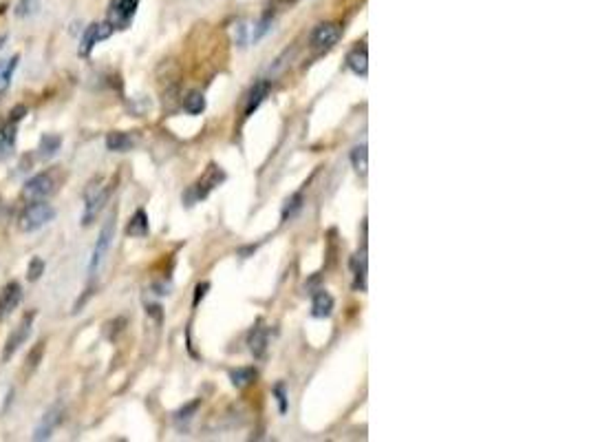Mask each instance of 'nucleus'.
<instances>
[{
  "label": "nucleus",
  "instance_id": "nucleus-2",
  "mask_svg": "<svg viewBox=\"0 0 589 442\" xmlns=\"http://www.w3.org/2000/svg\"><path fill=\"white\" fill-rule=\"evenodd\" d=\"M55 217V210L47 201H32L27 204V208L20 212L18 217V230L20 232H34L40 230Z\"/></svg>",
  "mask_w": 589,
  "mask_h": 442
},
{
  "label": "nucleus",
  "instance_id": "nucleus-20",
  "mask_svg": "<svg viewBox=\"0 0 589 442\" xmlns=\"http://www.w3.org/2000/svg\"><path fill=\"white\" fill-rule=\"evenodd\" d=\"M229 380H232V385L236 389H243L256 380V369L254 367H238L234 371H229Z\"/></svg>",
  "mask_w": 589,
  "mask_h": 442
},
{
  "label": "nucleus",
  "instance_id": "nucleus-26",
  "mask_svg": "<svg viewBox=\"0 0 589 442\" xmlns=\"http://www.w3.org/2000/svg\"><path fill=\"white\" fill-rule=\"evenodd\" d=\"M301 208H303V193H296V195H292V197H289L287 204H285V208H283V221L292 219Z\"/></svg>",
  "mask_w": 589,
  "mask_h": 442
},
{
  "label": "nucleus",
  "instance_id": "nucleus-17",
  "mask_svg": "<svg viewBox=\"0 0 589 442\" xmlns=\"http://www.w3.org/2000/svg\"><path fill=\"white\" fill-rule=\"evenodd\" d=\"M16 131H18V122H12V120L5 126H0V160L12 155L14 144H16Z\"/></svg>",
  "mask_w": 589,
  "mask_h": 442
},
{
  "label": "nucleus",
  "instance_id": "nucleus-7",
  "mask_svg": "<svg viewBox=\"0 0 589 442\" xmlns=\"http://www.w3.org/2000/svg\"><path fill=\"white\" fill-rule=\"evenodd\" d=\"M113 186H95L91 184V188L86 191V208L82 214V225L93 223V219L99 214V210L104 208V204L108 201V195H111Z\"/></svg>",
  "mask_w": 589,
  "mask_h": 442
},
{
  "label": "nucleus",
  "instance_id": "nucleus-16",
  "mask_svg": "<svg viewBox=\"0 0 589 442\" xmlns=\"http://www.w3.org/2000/svg\"><path fill=\"white\" fill-rule=\"evenodd\" d=\"M351 270H353V290H366V250L358 252L351 257Z\"/></svg>",
  "mask_w": 589,
  "mask_h": 442
},
{
  "label": "nucleus",
  "instance_id": "nucleus-29",
  "mask_svg": "<svg viewBox=\"0 0 589 442\" xmlns=\"http://www.w3.org/2000/svg\"><path fill=\"white\" fill-rule=\"evenodd\" d=\"M45 272V261L40 257H34L32 261H29V268H27V279L29 281H38L40 277H42Z\"/></svg>",
  "mask_w": 589,
  "mask_h": 442
},
{
  "label": "nucleus",
  "instance_id": "nucleus-15",
  "mask_svg": "<svg viewBox=\"0 0 589 442\" xmlns=\"http://www.w3.org/2000/svg\"><path fill=\"white\" fill-rule=\"evenodd\" d=\"M267 343H269V330L263 328V326H256L252 332H249L247 336V345H249V352L254 354V358H261L265 349H267Z\"/></svg>",
  "mask_w": 589,
  "mask_h": 442
},
{
  "label": "nucleus",
  "instance_id": "nucleus-4",
  "mask_svg": "<svg viewBox=\"0 0 589 442\" xmlns=\"http://www.w3.org/2000/svg\"><path fill=\"white\" fill-rule=\"evenodd\" d=\"M53 191H55V177L51 173H38L32 177V180H27L25 188H23V199L27 204L45 201Z\"/></svg>",
  "mask_w": 589,
  "mask_h": 442
},
{
  "label": "nucleus",
  "instance_id": "nucleus-19",
  "mask_svg": "<svg viewBox=\"0 0 589 442\" xmlns=\"http://www.w3.org/2000/svg\"><path fill=\"white\" fill-rule=\"evenodd\" d=\"M133 137L128 133H119V131H113L106 135V149L113 151V153H124L128 149H133Z\"/></svg>",
  "mask_w": 589,
  "mask_h": 442
},
{
  "label": "nucleus",
  "instance_id": "nucleus-3",
  "mask_svg": "<svg viewBox=\"0 0 589 442\" xmlns=\"http://www.w3.org/2000/svg\"><path fill=\"white\" fill-rule=\"evenodd\" d=\"M113 234H115V214H111V217L104 221L102 230H99V237L95 241L91 261H88V274H91V277H95L97 270L102 268V263L108 254V248H111V243H113Z\"/></svg>",
  "mask_w": 589,
  "mask_h": 442
},
{
  "label": "nucleus",
  "instance_id": "nucleus-28",
  "mask_svg": "<svg viewBox=\"0 0 589 442\" xmlns=\"http://www.w3.org/2000/svg\"><path fill=\"white\" fill-rule=\"evenodd\" d=\"M40 3H42V0H20L18 7H16V16H20V18L32 16L34 12L40 9Z\"/></svg>",
  "mask_w": 589,
  "mask_h": 442
},
{
  "label": "nucleus",
  "instance_id": "nucleus-22",
  "mask_svg": "<svg viewBox=\"0 0 589 442\" xmlns=\"http://www.w3.org/2000/svg\"><path fill=\"white\" fill-rule=\"evenodd\" d=\"M351 164L358 175H366L368 169V151H366V144H358L353 146L351 151Z\"/></svg>",
  "mask_w": 589,
  "mask_h": 442
},
{
  "label": "nucleus",
  "instance_id": "nucleus-18",
  "mask_svg": "<svg viewBox=\"0 0 589 442\" xmlns=\"http://www.w3.org/2000/svg\"><path fill=\"white\" fill-rule=\"evenodd\" d=\"M126 234L128 237H146L148 234V214H146V210H135V214L131 217V221H128V225H126Z\"/></svg>",
  "mask_w": 589,
  "mask_h": 442
},
{
  "label": "nucleus",
  "instance_id": "nucleus-1",
  "mask_svg": "<svg viewBox=\"0 0 589 442\" xmlns=\"http://www.w3.org/2000/svg\"><path fill=\"white\" fill-rule=\"evenodd\" d=\"M225 182V173L218 169L216 164H210L208 166V171H205V175L201 177V180L199 182H195L190 188H188L186 193H184V201H186V206H195V204H199L201 199H205L210 193H212L216 186H221Z\"/></svg>",
  "mask_w": 589,
  "mask_h": 442
},
{
  "label": "nucleus",
  "instance_id": "nucleus-31",
  "mask_svg": "<svg viewBox=\"0 0 589 442\" xmlns=\"http://www.w3.org/2000/svg\"><path fill=\"white\" fill-rule=\"evenodd\" d=\"M25 115H27V106H25V104H18V106H14V109H12V113H9V120H12V122H20Z\"/></svg>",
  "mask_w": 589,
  "mask_h": 442
},
{
  "label": "nucleus",
  "instance_id": "nucleus-5",
  "mask_svg": "<svg viewBox=\"0 0 589 442\" xmlns=\"http://www.w3.org/2000/svg\"><path fill=\"white\" fill-rule=\"evenodd\" d=\"M137 5H139V0H111L106 21L111 23L113 29H126L128 25L133 23Z\"/></svg>",
  "mask_w": 589,
  "mask_h": 442
},
{
  "label": "nucleus",
  "instance_id": "nucleus-30",
  "mask_svg": "<svg viewBox=\"0 0 589 442\" xmlns=\"http://www.w3.org/2000/svg\"><path fill=\"white\" fill-rule=\"evenodd\" d=\"M274 394H276V400H278V409H281V414H285V411H287V396H285V387H283V385H276V387H274Z\"/></svg>",
  "mask_w": 589,
  "mask_h": 442
},
{
  "label": "nucleus",
  "instance_id": "nucleus-12",
  "mask_svg": "<svg viewBox=\"0 0 589 442\" xmlns=\"http://www.w3.org/2000/svg\"><path fill=\"white\" fill-rule=\"evenodd\" d=\"M347 66L360 77L368 75V51L364 45H358L347 53Z\"/></svg>",
  "mask_w": 589,
  "mask_h": 442
},
{
  "label": "nucleus",
  "instance_id": "nucleus-25",
  "mask_svg": "<svg viewBox=\"0 0 589 442\" xmlns=\"http://www.w3.org/2000/svg\"><path fill=\"white\" fill-rule=\"evenodd\" d=\"M42 354H45V343H38V345L29 352V356H27V376H32L34 371L38 369L40 360H42Z\"/></svg>",
  "mask_w": 589,
  "mask_h": 442
},
{
  "label": "nucleus",
  "instance_id": "nucleus-11",
  "mask_svg": "<svg viewBox=\"0 0 589 442\" xmlns=\"http://www.w3.org/2000/svg\"><path fill=\"white\" fill-rule=\"evenodd\" d=\"M23 301V288L18 281H9L7 286L0 290V321H5L12 314L18 303Z\"/></svg>",
  "mask_w": 589,
  "mask_h": 442
},
{
  "label": "nucleus",
  "instance_id": "nucleus-24",
  "mask_svg": "<svg viewBox=\"0 0 589 442\" xmlns=\"http://www.w3.org/2000/svg\"><path fill=\"white\" fill-rule=\"evenodd\" d=\"M60 144H62V140H60L58 135H45L42 140H40V149L38 151L47 160V157H53L60 151Z\"/></svg>",
  "mask_w": 589,
  "mask_h": 442
},
{
  "label": "nucleus",
  "instance_id": "nucleus-8",
  "mask_svg": "<svg viewBox=\"0 0 589 442\" xmlns=\"http://www.w3.org/2000/svg\"><path fill=\"white\" fill-rule=\"evenodd\" d=\"M113 32H115V29L111 27V23H108V21L88 25L86 32H84V36H82V42H79V56L86 58L88 53L93 51V47H95L97 42H102V40H106V38H111Z\"/></svg>",
  "mask_w": 589,
  "mask_h": 442
},
{
  "label": "nucleus",
  "instance_id": "nucleus-6",
  "mask_svg": "<svg viewBox=\"0 0 589 442\" xmlns=\"http://www.w3.org/2000/svg\"><path fill=\"white\" fill-rule=\"evenodd\" d=\"M340 38H342L340 25L338 23H321L312 32V36H309V40H312V47L316 49V51H329V49H334L338 45Z\"/></svg>",
  "mask_w": 589,
  "mask_h": 442
},
{
  "label": "nucleus",
  "instance_id": "nucleus-9",
  "mask_svg": "<svg viewBox=\"0 0 589 442\" xmlns=\"http://www.w3.org/2000/svg\"><path fill=\"white\" fill-rule=\"evenodd\" d=\"M36 310H29L25 317H23V321H20V326H18V330H14L12 334H9V339H7V345H5V354H3V358L5 360H9L16 354V349L23 345V343L29 339V334H32V326H34V319H36Z\"/></svg>",
  "mask_w": 589,
  "mask_h": 442
},
{
  "label": "nucleus",
  "instance_id": "nucleus-27",
  "mask_svg": "<svg viewBox=\"0 0 589 442\" xmlns=\"http://www.w3.org/2000/svg\"><path fill=\"white\" fill-rule=\"evenodd\" d=\"M199 405H201V398H197V400H192V402H188L186 407H181V409H179L177 414H175V420L179 422V425H181V422L192 420V416L197 414Z\"/></svg>",
  "mask_w": 589,
  "mask_h": 442
},
{
  "label": "nucleus",
  "instance_id": "nucleus-23",
  "mask_svg": "<svg viewBox=\"0 0 589 442\" xmlns=\"http://www.w3.org/2000/svg\"><path fill=\"white\" fill-rule=\"evenodd\" d=\"M18 62H20V58L14 56V58H9V60L3 64V69H0V93H5L9 88V84H12V77H14V71H16Z\"/></svg>",
  "mask_w": 589,
  "mask_h": 442
},
{
  "label": "nucleus",
  "instance_id": "nucleus-34",
  "mask_svg": "<svg viewBox=\"0 0 589 442\" xmlns=\"http://www.w3.org/2000/svg\"><path fill=\"white\" fill-rule=\"evenodd\" d=\"M3 64H5V62H0V69H3Z\"/></svg>",
  "mask_w": 589,
  "mask_h": 442
},
{
  "label": "nucleus",
  "instance_id": "nucleus-33",
  "mask_svg": "<svg viewBox=\"0 0 589 442\" xmlns=\"http://www.w3.org/2000/svg\"><path fill=\"white\" fill-rule=\"evenodd\" d=\"M3 42H5V36H0V47H3Z\"/></svg>",
  "mask_w": 589,
  "mask_h": 442
},
{
  "label": "nucleus",
  "instance_id": "nucleus-10",
  "mask_svg": "<svg viewBox=\"0 0 589 442\" xmlns=\"http://www.w3.org/2000/svg\"><path fill=\"white\" fill-rule=\"evenodd\" d=\"M62 405H53V407H49L47 411H45V416L40 418V422L36 425V429H34V440H38V442H45V440H49L51 438V434L55 431V427L60 425V422H62Z\"/></svg>",
  "mask_w": 589,
  "mask_h": 442
},
{
  "label": "nucleus",
  "instance_id": "nucleus-21",
  "mask_svg": "<svg viewBox=\"0 0 589 442\" xmlns=\"http://www.w3.org/2000/svg\"><path fill=\"white\" fill-rule=\"evenodd\" d=\"M184 111L190 115H199L205 111V97L201 91H190L184 97Z\"/></svg>",
  "mask_w": 589,
  "mask_h": 442
},
{
  "label": "nucleus",
  "instance_id": "nucleus-32",
  "mask_svg": "<svg viewBox=\"0 0 589 442\" xmlns=\"http://www.w3.org/2000/svg\"><path fill=\"white\" fill-rule=\"evenodd\" d=\"M208 290H210V283H199V286H197V294H195V306L205 297Z\"/></svg>",
  "mask_w": 589,
  "mask_h": 442
},
{
  "label": "nucleus",
  "instance_id": "nucleus-13",
  "mask_svg": "<svg viewBox=\"0 0 589 442\" xmlns=\"http://www.w3.org/2000/svg\"><path fill=\"white\" fill-rule=\"evenodd\" d=\"M334 306H336V301H334L331 294H329L327 290H316L314 299H312V317H316V319L331 317Z\"/></svg>",
  "mask_w": 589,
  "mask_h": 442
},
{
  "label": "nucleus",
  "instance_id": "nucleus-14",
  "mask_svg": "<svg viewBox=\"0 0 589 442\" xmlns=\"http://www.w3.org/2000/svg\"><path fill=\"white\" fill-rule=\"evenodd\" d=\"M269 88H272V82H269V80H258V82L252 86V91H249V97H247V106H245V117L252 115V113L258 109V106L265 102Z\"/></svg>",
  "mask_w": 589,
  "mask_h": 442
}]
</instances>
